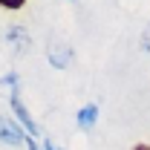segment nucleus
<instances>
[{"label":"nucleus","mask_w":150,"mask_h":150,"mask_svg":"<svg viewBox=\"0 0 150 150\" xmlns=\"http://www.w3.org/2000/svg\"><path fill=\"white\" fill-rule=\"evenodd\" d=\"M0 142H3V144L18 147V144H23V142H26V133L20 130L12 118H3V115H0Z\"/></svg>","instance_id":"f03ea898"},{"label":"nucleus","mask_w":150,"mask_h":150,"mask_svg":"<svg viewBox=\"0 0 150 150\" xmlns=\"http://www.w3.org/2000/svg\"><path fill=\"white\" fill-rule=\"evenodd\" d=\"M133 150H150V144H136Z\"/></svg>","instance_id":"1a4fd4ad"},{"label":"nucleus","mask_w":150,"mask_h":150,"mask_svg":"<svg viewBox=\"0 0 150 150\" xmlns=\"http://www.w3.org/2000/svg\"><path fill=\"white\" fill-rule=\"evenodd\" d=\"M23 144H26V147H29V150H40V147H38V144H35V139H32V136H26V142H23Z\"/></svg>","instance_id":"0eeeda50"},{"label":"nucleus","mask_w":150,"mask_h":150,"mask_svg":"<svg viewBox=\"0 0 150 150\" xmlns=\"http://www.w3.org/2000/svg\"><path fill=\"white\" fill-rule=\"evenodd\" d=\"M6 40L15 46V52H26L29 43H32V40H29V32H26L23 26H12V29L6 32Z\"/></svg>","instance_id":"20e7f679"},{"label":"nucleus","mask_w":150,"mask_h":150,"mask_svg":"<svg viewBox=\"0 0 150 150\" xmlns=\"http://www.w3.org/2000/svg\"><path fill=\"white\" fill-rule=\"evenodd\" d=\"M9 104H12V110H15V115H18V121L23 124V133L35 139V136H38L40 130H38L35 118L29 115V110H26V104L20 101V90H18V87H12V90H9Z\"/></svg>","instance_id":"f257e3e1"},{"label":"nucleus","mask_w":150,"mask_h":150,"mask_svg":"<svg viewBox=\"0 0 150 150\" xmlns=\"http://www.w3.org/2000/svg\"><path fill=\"white\" fill-rule=\"evenodd\" d=\"M95 121H98V104H87V107H81L78 115H75L78 130H93Z\"/></svg>","instance_id":"7ed1b4c3"},{"label":"nucleus","mask_w":150,"mask_h":150,"mask_svg":"<svg viewBox=\"0 0 150 150\" xmlns=\"http://www.w3.org/2000/svg\"><path fill=\"white\" fill-rule=\"evenodd\" d=\"M43 150H61V147H55V144H52V142L46 139V142H43Z\"/></svg>","instance_id":"6e6552de"},{"label":"nucleus","mask_w":150,"mask_h":150,"mask_svg":"<svg viewBox=\"0 0 150 150\" xmlns=\"http://www.w3.org/2000/svg\"><path fill=\"white\" fill-rule=\"evenodd\" d=\"M0 6H3V9H23L26 0H0Z\"/></svg>","instance_id":"423d86ee"},{"label":"nucleus","mask_w":150,"mask_h":150,"mask_svg":"<svg viewBox=\"0 0 150 150\" xmlns=\"http://www.w3.org/2000/svg\"><path fill=\"white\" fill-rule=\"evenodd\" d=\"M69 49L67 46H61V43H55L52 49H49V64L55 67V69H67V64H69Z\"/></svg>","instance_id":"39448f33"}]
</instances>
